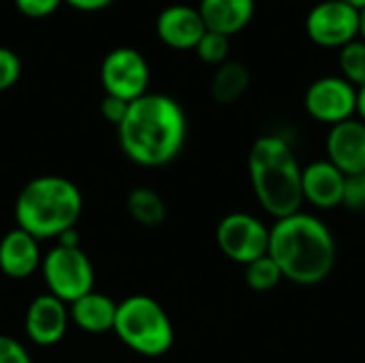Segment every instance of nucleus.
Listing matches in <instances>:
<instances>
[{"label":"nucleus","instance_id":"3","mask_svg":"<svg viewBox=\"0 0 365 363\" xmlns=\"http://www.w3.org/2000/svg\"><path fill=\"white\" fill-rule=\"evenodd\" d=\"M248 178L259 205L276 220L302 212V167L284 137L263 135L250 145Z\"/></svg>","mask_w":365,"mask_h":363},{"label":"nucleus","instance_id":"8","mask_svg":"<svg viewBox=\"0 0 365 363\" xmlns=\"http://www.w3.org/2000/svg\"><path fill=\"white\" fill-rule=\"evenodd\" d=\"M304 28L317 47L342 49L359 39V9L344 0H321L308 11Z\"/></svg>","mask_w":365,"mask_h":363},{"label":"nucleus","instance_id":"5","mask_svg":"<svg viewBox=\"0 0 365 363\" xmlns=\"http://www.w3.org/2000/svg\"><path fill=\"white\" fill-rule=\"evenodd\" d=\"M113 334L141 357H163L175 342V329L167 310L150 295L135 293L118 304Z\"/></svg>","mask_w":365,"mask_h":363},{"label":"nucleus","instance_id":"31","mask_svg":"<svg viewBox=\"0 0 365 363\" xmlns=\"http://www.w3.org/2000/svg\"><path fill=\"white\" fill-rule=\"evenodd\" d=\"M359 39L365 43V6L359 9Z\"/></svg>","mask_w":365,"mask_h":363},{"label":"nucleus","instance_id":"19","mask_svg":"<svg viewBox=\"0 0 365 363\" xmlns=\"http://www.w3.org/2000/svg\"><path fill=\"white\" fill-rule=\"evenodd\" d=\"M126 212L137 225L145 229L160 227L167 218V208H165L163 197L150 186H137L128 193Z\"/></svg>","mask_w":365,"mask_h":363},{"label":"nucleus","instance_id":"7","mask_svg":"<svg viewBox=\"0 0 365 363\" xmlns=\"http://www.w3.org/2000/svg\"><path fill=\"white\" fill-rule=\"evenodd\" d=\"M216 244L227 259L248 265L267 255L269 227L248 212H231L216 227Z\"/></svg>","mask_w":365,"mask_h":363},{"label":"nucleus","instance_id":"26","mask_svg":"<svg viewBox=\"0 0 365 363\" xmlns=\"http://www.w3.org/2000/svg\"><path fill=\"white\" fill-rule=\"evenodd\" d=\"M0 363H34L30 351L13 336L0 334Z\"/></svg>","mask_w":365,"mask_h":363},{"label":"nucleus","instance_id":"20","mask_svg":"<svg viewBox=\"0 0 365 363\" xmlns=\"http://www.w3.org/2000/svg\"><path fill=\"white\" fill-rule=\"evenodd\" d=\"M244 280L246 285L257 291V293H267L272 289H276L282 280V272L276 265V261L265 255L248 265H244Z\"/></svg>","mask_w":365,"mask_h":363},{"label":"nucleus","instance_id":"27","mask_svg":"<svg viewBox=\"0 0 365 363\" xmlns=\"http://www.w3.org/2000/svg\"><path fill=\"white\" fill-rule=\"evenodd\" d=\"M128 105H130V103H126V101H122V98H115V96H107V94H105V98L101 101V113H103V118H105L109 124H113V126L118 128L120 122L124 120L126 111H128Z\"/></svg>","mask_w":365,"mask_h":363},{"label":"nucleus","instance_id":"6","mask_svg":"<svg viewBox=\"0 0 365 363\" xmlns=\"http://www.w3.org/2000/svg\"><path fill=\"white\" fill-rule=\"evenodd\" d=\"M47 293L64 304H73L86 293L94 291V265L81 246L53 244L38 267Z\"/></svg>","mask_w":365,"mask_h":363},{"label":"nucleus","instance_id":"24","mask_svg":"<svg viewBox=\"0 0 365 363\" xmlns=\"http://www.w3.org/2000/svg\"><path fill=\"white\" fill-rule=\"evenodd\" d=\"M342 205L351 212H365V173L346 175Z\"/></svg>","mask_w":365,"mask_h":363},{"label":"nucleus","instance_id":"23","mask_svg":"<svg viewBox=\"0 0 365 363\" xmlns=\"http://www.w3.org/2000/svg\"><path fill=\"white\" fill-rule=\"evenodd\" d=\"M21 77V60L19 56L9 49L0 47V92L11 90Z\"/></svg>","mask_w":365,"mask_h":363},{"label":"nucleus","instance_id":"9","mask_svg":"<svg viewBox=\"0 0 365 363\" xmlns=\"http://www.w3.org/2000/svg\"><path fill=\"white\" fill-rule=\"evenodd\" d=\"M101 86L107 96L133 103L150 92V64L135 47H115L101 62Z\"/></svg>","mask_w":365,"mask_h":363},{"label":"nucleus","instance_id":"1","mask_svg":"<svg viewBox=\"0 0 365 363\" xmlns=\"http://www.w3.org/2000/svg\"><path fill=\"white\" fill-rule=\"evenodd\" d=\"M188 118L169 94L148 92L128 105L118 126V143L124 156L139 167H165L186 145Z\"/></svg>","mask_w":365,"mask_h":363},{"label":"nucleus","instance_id":"21","mask_svg":"<svg viewBox=\"0 0 365 363\" xmlns=\"http://www.w3.org/2000/svg\"><path fill=\"white\" fill-rule=\"evenodd\" d=\"M340 77L353 83L357 90L365 86V43L361 39L351 41L342 49H338Z\"/></svg>","mask_w":365,"mask_h":363},{"label":"nucleus","instance_id":"14","mask_svg":"<svg viewBox=\"0 0 365 363\" xmlns=\"http://www.w3.org/2000/svg\"><path fill=\"white\" fill-rule=\"evenodd\" d=\"M346 175L336 169L327 158L314 160L308 167H302V195L304 203L314 205L317 210H334L342 205Z\"/></svg>","mask_w":365,"mask_h":363},{"label":"nucleus","instance_id":"12","mask_svg":"<svg viewBox=\"0 0 365 363\" xmlns=\"http://www.w3.org/2000/svg\"><path fill=\"white\" fill-rule=\"evenodd\" d=\"M327 160L344 175L365 173V122L357 116L329 126L325 139Z\"/></svg>","mask_w":365,"mask_h":363},{"label":"nucleus","instance_id":"10","mask_svg":"<svg viewBox=\"0 0 365 363\" xmlns=\"http://www.w3.org/2000/svg\"><path fill=\"white\" fill-rule=\"evenodd\" d=\"M304 107L312 120L336 126L357 116V88L340 75L319 77L308 86Z\"/></svg>","mask_w":365,"mask_h":363},{"label":"nucleus","instance_id":"32","mask_svg":"<svg viewBox=\"0 0 365 363\" xmlns=\"http://www.w3.org/2000/svg\"><path fill=\"white\" fill-rule=\"evenodd\" d=\"M344 2H349V4H353L357 9H364L365 6V0H344Z\"/></svg>","mask_w":365,"mask_h":363},{"label":"nucleus","instance_id":"30","mask_svg":"<svg viewBox=\"0 0 365 363\" xmlns=\"http://www.w3.org/2000/svg\"><path fill=\"white\" fill-rule=\"evenodd\" d=\"M357 118L365 122V86L357 90Z\"/></svg>","mask_w":365,"mask_h":363},{"label":"nucleus","instance_id":"25","mask_svg":"<svg viewBox=\"0 0 365 363\" xmlns=\"http://www.w3.org/2000/svg\"><path fill=\"white\" fill-rule=\"evenodd\" d=\"M13 2L24 17L43 19V17L53 15L64 0H13Z\"/></svg>","mask_w":365,"mask_h":363},{"label":"nucleus","instance_id":"16","mask_svg":"<svg viewBox=\"0 0 365 363\" xmlns=\"http://www.w3.org/2000/svg\"><path fill=\"white\" fill-rule=\"evenodd\" d=\"M197 9L210 32L231 39L250 26L257 13V0H201Z\"/></svg>","mask_w":365,"mask_h":363},{"label":"nucleus","instance_id":"13","mask_svg":"<svg viewBox=\"0 0 365 363\" xmlns=\"http://www.w3.org/2000/svg\"><path fill=\"white\" fill-rule=\"evenodd\" d=\"M205 32L207 28L199 9L190 4H169L156 17V34L160 43L175 51H195Z\"/></svg>","mask_w":365,"mask_h":363},{"label":"nucleus","instance_id":"2","mask_svg":"<svg viewBox=\"0 0 365 363\" xmlns=\"http://www.w3.org/2000/svg\"><path fill=\"white\" fill-rule=\"evenodd\" d=\"M267 255L280 267L282 278L302 287H314L331 276L338 246L331 229L319 216L295 212L269 227Z\"/></svg>","mask_w":365,"mask_h":363},{"label":"nucleus","instance_id":"18","mask_svg":"<svg viewBox=\"0 0 365 363\" xmlns=\"http://www.w3.org/2000/svg\"><path fill=\"white\" fill-rule=\"evenodd\" d=\"M250 88V71L244 62L227 60L220 66H216L212 77V98L220 105H233L237 103L246 90Z\"/></svg>","mask_w":365,"mask_h":363},{"label":"nucleus","instance_id":"4","mask_svg":"<svg viewBox=\"0 0 365 363\" xmlns=\"http://www.w3.org/2000/svg\"><path fill=\"white\" fill-rule=\"evenodd\" d=\"M81 212V190L68 178L56 173L36 175L26 182L13 205L15 227L38 242L58 240L68 229H75Z\"/></svg>","mask_w":365,"mask_h":363},{"label":"nucleus","instance_id":"11","mask_svg":"<svg viewBox=\"0 0 365 363\" xmlns=\"http://www.w3.org/2000/svg\"><path fill=\"white\" fill-rule=\"evenodd\" d=\"M71 325L68 304L60 302L49 293L36 295L24 315V332L26 338L41 349L56 347L64 340Z\"/></svg>","mask_w":365,"mask_h":363},{"label":"nucleus","instance_id":"22","mask_svg":"<svg viewBox=\"0 0 365 363\" xmlns=\"http://www.w3.org/2000/svg\"><path fill=\"white\" fill-rule=\"evenodd\" d=\"M197 56L201 62L210 64V66H220L222 62L229 60V53H231V39L225 36V34H218V32H205L201 36V41L197 43L195 47Z\"/></svg>","mask_w":365,"mask_h":363},{"label":"nucleus","instance_id":"17","mask_svg":"<svg viewBox=\"0 0 365 363\" xmlns=\"http://www.w3.org/2000/svg\"><path fill=\"white\" fill-rule=\"evenodd\" d=\"M115 312H118V304L101 291H90L83 297L68 304L71 325L94 336L113 332Z\"/></svg>","mask_w":365,"mask_h":363},{"label":"nucleus","instance_id":"29","mask_svg":"<svg viewBox=\"0 0 365 363\" xmlns=\"http://www.w3.org/2000/svg\"><path fill=\"white\" fill-rule=\"evenodd\" d=\"M56 244H64V246H79V233H77V229H68L66 233H62V235L56 240Z\"/></svg>","mask_w":365,"mask_h":363},{"label":"nucleus","instance_id":"15","mask_svg":"<svg viewBox=\"0 0 365 363\" xmlns=\"http://www.w3.org/2000/svg\"><path fill=\"white\" fill-rule=\"evenodd\" d=\"M43 261L41 244L19 227L6 231L0 240V272L11 280H26L38 272Z\"/></svg>","mask_w":365,"mask_h":363},{"label":"nucleus","instance_id":"28","mask_svg":"<svg viewBox=\"0 0 365 363\" xmlns=\"http://www.w3.org/2000/svg\"><path fill=\"white\" fill-rule=\"evenodd\" d=\"M68 6L77 9V11H86V13H94V11H103L107 6H111L115 0H64Z\"/></svg>","mask_w":365,"mask_h":363}]
</instances>
